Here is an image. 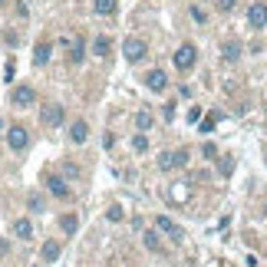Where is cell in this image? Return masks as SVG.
<instances>
[{
    "label": "cell",
    "instance_id": "4dcf8cb0",
    "mask_svg": "<svg viewBox=\"0 0 267 267\" xmlns=\"http://www.w3.org/2000/svg\"><path fill=\"white\" fill-rule=\"evenodd\" d=\"M264 214H267V198H264Z\"/></svg>",
    "mask_w": 267,
    "mask_h": 267
},
{
    "label": "cell",
    "instance_id": "6da1fadb",
    "mask_svg": "<svg viewBox=\"0 0 267 267\" xmlns=\"http://www.w3.org/2000/svg\"><path fill=\"white\" fill-rule=\"evenodd\" d=\"M188 165V148H175V152H162L158 155V168L172 172V168H185Z\"/></svg>",
    "mask_w": 267,
    "mask_h": 267
},
{
    "label": "cell",
    "instance_id": "9c48e42d",
    "mask_svg": "<svg viewBox=\"0 0 267 267\" xmlns=\"http://www.w3.org/2000/svg\"><path fill=\"white\" fill-rule=\"evenodd\" d=\"M83 59H86V40H83V36H73V40H69V63L79 66Z\"/></svg>",
    "mask_w": 267,
    "mask_h": 267
},
{
    "label": "cell",
    "instance_id": "d6986e66",
    "mask_svg": "<svg viewBox=\"0 0 267 267\" xmlns=\"http://www.w3.org/2000/svg\"><path fill=\"white\" fill-rule=\"evenodd\" d=\"M59 228L66 234H76V228H79V218L76 214H63V221H59Z\"/></svg>",
    "mask_w": 267,
    "mask_h": 267
},
{
    "label": "cell",
    "instance_id": "3957f363",
    "mask_svg": "<svg viewBox=\"0 0 267 267\" xmlns=\"http://www.w3.org/2000/svg\"><path fill=\"white\" fill-rule=\"evenodd\" d=\"M195 59H198V50H195L191 43H181L175 50V66L181 69V73H188V69L195 66Z\"/></svg>",
    "mask_w": 267,
    "mask_h": 267
},
{
    "label": "cell",
    "instance_id": "52a82bcc",
    "mask_svg": "<svg viewBox=\"0 0 267 267\" xmlns=\"http://www.w3.org/2000/svg\"><path fill=\"white\" fill-rule=\"evenodd\" d=\"M10 102H13V106H33V102H36V92H33L30 86H13Z\"/></svg>",
    "mask_w": 267,
    "mask_h": 267
},
{
    "label": "cell",
    "instance_id": "ac0fdd59",
    "mask_svg": "<svg viewBox=\"0 0 267 267\" xmlns=\"http://www.w3.org/2000/svg\"><path fill=\"white\" fill-rule=\"evenodd\" d=\"M109 50H112L109 36H96V40H92V53L96 56H109Z\"/></svg>",
    "mask_w": 267,
    "mask_h": 267
},
{
    "label": "cell",
    "instance_id": "9a60e30c",
    "mask_svg": "<svg viewBox=\"0 0 267 267\" xmlns=\"http://www.w3.org/2000/svg\"><path fill=\"white\" fill-rule=\"evenodd\" d=\"M119 7V0H92V10L99 13V17H112Z\"/></svg>",
    "mask_w": 267,
    "mask_h": 267
},
{
    "label": "cell",
    "instance_id": "8992f818",
    "mask_svg": "<svg viewBox=\"0 0 267 267\" xmlns=\"http://www.w3.org/2000/svg\"><path fill=\"white\" fill-rule=\"evenodd\" d=\"M247 27H254V30L267 27V3L264 0H254V3H251V10H247Z\"/></svg>",
    "mask_w": 267,
    "mask_h": 267
},
{
    "label": "cell",
    "instance_id": "ba28073f",
    "mask_svg": "<svg viewBox=\"0 0 267 267\" xmlns=\"http://www.w3.org/2000/svg\"><path fill=\"white\" fill-rule=\"evenodd\" d=\"M155 224H158V231H165L168 237H172V241H181V237H185V231H181V228H178V224L172 221V218H165V214H158V218H155Z\"/></svg>",
    "mask_w": 267,
    "mask_h": 267
},
{
    "label": "cell",
    "instance_id": "e0dca14e",
    "mask_svg": "<svg viewBox=\"0 0 267 267\" xmlns=\"http://www.w3.org/2000/svg\"><path fill=\"white\" fill-rule=\"evenodd\" d=\"M50 53H53V46H50V43H40V46L33 50V63H36V66L50 63Z\"/></svg>",
    "mask_w": 267,
    "mask_h": 267
},
{
    "label": "cell",
    "instance_id": "5bb4252c",
    "mask_svg": "<svg viewBox=\"0 0 267 267\" xmlns=\"http://www.w3.org/2000/svg\"><path fill=\"white\" fill-rule=\"evenodd\" d=\"M221 56L228 63H237V59H241V43H237V40H228V43L221 46Z\"/></svg>",
    "mask_w": 267,
    "mask_h": 267
},
{
    "label": "cell",
    "instance_id": "f1b7e54d",
    "mask_svg": "<svg viewBox=\"0 0 267 267\" xmlns=\"http://www.w3.org/2000/svg\"><path fill=\"white\" fill-rule=\"evenodd\" d=\"M13 69H17V66H13V59H10V63H7V66H3V76L10 79V83H13Z\"/></svg>",
    "mask_w": 267,
    "mask_h": 267
},
{
    "label": "cell",
    "instance_id": "7402d4cb",
    "mask_svg": "<svg viewBox=\"0 0 267 267\" xmlns=\"http://www.w3.org/2000/svg\"><path fill=\"white\" fill-rule=\"evenodd\" d=\"M214 122H218V116H208V119H201V125H198V132H214Z\"/></svg>",
    "mask_w": 267,
    "mask_h": 267
},
{
    "label": "cell",
    "instance_id": "30bf717a",
    "mask_svg": "<svg viewBox=\"0 0 267 267\" xmlns=\"http://www.w3.org/2000/svg\"><path fill=\"white\" fill-rule=\"evenodd\" d=\"M145 86L152 89V92H162V89L168 86V76H165V69H148V76H145Z\"/></svg>",
    "mask_w": 267,
    "mask_h": 267
},
{
    "label": "cell",
    "instance_id": "1f68e13d",
    "mask_svg": "<svg viewBox=\"0 0 267 267\" xmlns=\"http://www.w3.org/2000/svg\"><path fill=\"white\" fill-rule=\"evenodd\" d=\"M0 3H3V0H0Z\"/></svg>",
    "mask_w": 267,
    "mask_h": 267
},
{
    "label": "cell",
    "instance_id": "7c38bea8",
    "mask_svg": "<svg viewBox=\"0 0 267 267\" xmlns=\"http://www.w3.org/2000/svg\"><path fill=\"white\" fill-rule=\"evenodd\" d=\"M13 234H17L20 241H30V237H33V224H30V218H17V221H13Z\"/></svg>",
    "mask_w": 267,
    "mask_h": 267
},
{
    "label": "cell",
    "instance_id": "44dd1931",
    "mask_svg": "<svg viewBox=\"0 0 267 267\" xmlns=\"http://www.w3.org/2000/svg\"><path fill=\"white\" fill-rule=\"evenodd\" d=\"M145 244H148V251H155V254L162 251V244H158V234H155V231H145Z\"/></svg>",
    "mask_w": 267,
    "mask_h": 267
},
{
    "label": "cell",
    "instance_id": "603a6c76",
    "mask_svg": "<svg viewBox=\"0 0 267 267\" xmlns=\"http://www.w3.org/2000/svg\"><path fill=\"white\" fill-rule=\"evenodd\" d=\"M218 168H221V175H231V172H234V158H231V155H224L221 162H218Z\"/></svg>",
    "mask_w": 267,
    "mask_h": 267
},
{
    "label": "cell",
    "instance_id": "5b68a950",
    "mask_svg": "<svg viewBox=\"0 0 267 267\" xmlns=\"http://www.w3.org/2000/svg\"><path fill=\"white\" fill-rule=\"evenodd\" d=\"M7 145H10L13 152H23V148L30 145V132H27L23 125H10V129H7Z\"/></svg>",
    "mask_w": 267,
    "mask_h": 267
},
{
    "label": "cell",
    "instance_id": "8fae6325",
    "mask_svg": "<svg viewBox=\"0 0 267 267\" xmlns=\"http://www.w3.org/2000/svg\"><path fill=\"white\" fill-rule=\"evenodd\" d=\"M46 188L53 191L56 198H69V188H66V181H63L59 175H50V178H46Z\"/></svg>",
    "mask_w": 267,
    "mask_h": 267
},
{
    "label": "cell",
    "instance_id": "d4e9b609",
    "mask_svg": "<svg viewBox=\"0 0 267 267\" xmlns=\"http://www.w3.org/2000/svg\"><path fill=\"white\" fill-rule=\"evenodd\" d=\"M27 205H30V211H43V201H40V195H30V198H27Z\"/></svg>",
    "mask_w": 267,
    "mask_h": 267
},
{
    "label": "cell",
    "instance_id": "4fadbf2b",
    "mask_svg": "<svg viewBox=\"0 0 267 267\" xmlns=\"http://www.w3.org/2000/svg\"><path fill=\"white\" fill-rule=\"evenodd\" d=\"M69 139H73L76 145H83V142L89 139V125L83 122V119H79V122H73V125H69Z\"/></svg>",
    "mask_w": 267,
    "mask_h": 267
},
{
    "label": "cell",
    "instance_id": "83f0119b",
    "mask_svg": "<svg viewBox=\"0 0 267 267\" xmlns=\"http://www.w3.org/2000/svg\"><path fill=\"white\" fill-rule=\"evenodd\" d=\"M191 17H195L198 23H205V10H201V7H191Z\"/></svg>",
    "mask_w": 267,
    "mask_h": 267
},
{
    "label": "cell",
    "instance_id": "ffe728a7",
    "mask_svg": "<svg viewBox=\"0 0 267 267\" xmlns=\"http://www.w3.org/2000/svg\"><path fill=\"white\" fill-rule=\"evenodd\" d=\"M135 125H139V129H152V112H139V116H135Z\"/></svg>",
    "mask_w": 267,
    "mask_h": 267
},
{
    "label": "cell",
    "instance_id": "cb8c5ba5",
    "mask_svg": "<svg viewBox=\"0 0 267 267\" xmlns=\"http://www.w3.org/2000/svg\"><path fill=\"white\" fill-rule=\"evenodd\" d=\"M132 148L135 152H145V148H148V139H145V135H132Z\"/></svg>",
    "mask_w": 267,
    "mask_h": 267
},
{
    "label": "cell",
    "instance_id": "f546056e",
    "mask_svg": "<svg viewBox=\"0 0 267 267\" xmlns=\"http://www.w3.org/2000/svg\"><path fill=\"white\" fill-rule=\"evenodd\" d=\"M201 152H205V155H208V158H214V155H218V148H214V145H211V142L205 145V148H201Z\"/></svg>",
    "mask_w": 267,
    "mask_h": 267
},
{
    "label": "cell",
    "instance_id": "7a4b0ae2",
    "mask_svg": "<svg viewBox=\"0 0 267 267\" xmlns=\"http://www.w3.org/2000/svg\"><path fill=\"white\" fill-rule=\"evenodd\" d=\"M122 53H125V59H129V63H139V59H145L148 46H145L142 36H129V40L122 43Z\"/></svg>",
    "mask_w": 267,
    "mask_h": 267
},
{
    "label": "cell",
    "instance_id": "277c9868",
    "mask_svg": "<svg viewBox=\"0 0 267 267\" xmlns=\"http://www.w3.org/2000/svg\"><path fill=\"white\" fill-rule=\"evenodd\" d=\"M40 119H43V125L56 129V125L66 119V109H63L59 102H50V106H43V109H40Z\"/></svg>",
    "mask_w": 267,
    "mask_h": 267
},
{
    "label": "cell",
    "instance_id": "484cf974",
    "mask_svg": "<svg viewBox=\"0 0 267 267\" xmlns=\"http://www.w3.org/2000/svg\"><path fill=\"white\" fill-rule=\"evenodd\" d=\"M106 218H109V221H122L125 211H122V208H109V211H106Z\"/></svg>",
    "mask_w": 267,
    "mask_h": 267
},
{
    "label": "cell",
    "instance_id": "2e32d148",
    "mask_svg": "<svg viewBox=\"0 0 267 267\" xmlns=\"http://www.w3.org/2000/svg\"><path fill=\"white\" fill-rule=\"evenodd\" d=\"M43 264H53L56 257H59V241H43Z\"/></svg>",
    "mask_w": 267,
    "mask_h": 267
},
{
    "label": "cell",
    "instance_id": "4316f807",
    "mask_svg": "<svg viewBox=\"0 0 267 267\" xmlns=\"http://www.w3.org/2000/svg\"><path fill=\"white\" fill-rule=\"evenodd\" d=\"M234 7H237V0H218V10H224V13L234 10Z\"/></svg>",
    "mask_w": 267,
    "mask_h": 267
}]
</instances>
